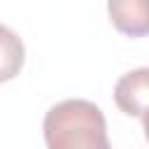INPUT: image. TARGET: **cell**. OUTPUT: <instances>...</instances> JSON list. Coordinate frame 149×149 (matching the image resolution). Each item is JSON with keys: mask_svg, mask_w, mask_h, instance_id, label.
I'll return each instance as SVG.
<instances>
[{"mask_svg": "<svg viewBox=\"0 0 149 149\" xmlns=\"http://www.w3.org/2000/svg\"><path fill=\"white\" fill-rule=\"evenodd\" d=\"M147 95H149V68L130 70L121 74L114 84L116 107L123 114L135 116L140 121H144V114H147Z\"/></svg>", "mask_w": 149, "mask_h": 149, "instance_id": "obj_2", "label": "cell"}, {"mask_svg": "<svg viewBox=\"0 0 149 149\" xmlns=\"http://www.w3.org/2000/svg\"><path fill=\"white\" fill-rule=\"evenodd\" d=\"M49 149H107V123L102 109L84 98H68L49 107L42 121Z\"/></svg>", "mask_w": 149, "mask_h": 149, "instance_id": "obj_1", "label": "cell"}, {"mask_svg": "<svg viewBox=\"0 0 149 149\" xmlns=\"http://www.w3.org/2000/svg\"><path fill=\"white\" fill-rule=\"evenodd\" d=\"M26 63L23 40L7 26L0 23V84L14 79Z\"/></svg>", "mask_w": 149, "mask_h": 149, "instance_id": "obj_4", "label": "cell"}, {"mask_svg": "<svg viewBox=\"0 0 149 149\" xmlns=\"http://www.w3.org/2000/svg\"><path fill=\"white\" fill-rule=\"evenodd\" d=\"M107 14L112 26L126 37H144L149 33L147 0H107Z\"/></svg>", "mask_w": 149, "mask_h": 149, "instance_id": "obj_3", "label": "cell"}]
</instances>
